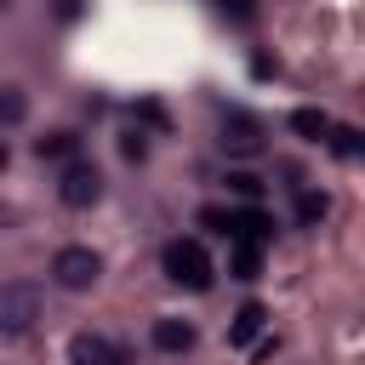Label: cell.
<instances>
[{
	"mask_svg": "<svg viewBox=\"0 0 365 365\" xmlns=\"http://www.w3.org/2000/svg\"><path fill=\"white\" fill-rule=\"evenodd\" d=\"M160 268H165V279L182 285V291H211V274H217L200 240H171V245L160 251Z\"/></svg>",
	"mask_w": 365,
	"mask_h": 365,
	"instance_id": "1",
	"label": "cell"
},
{
	"mask_svg": "<svg viewBox=\"0 0 365 365\" xmlns=\"http://www.w3.org/2000/svg\"><path fill=\"white\" fill-rule=\"evenodd\" d=\"M200 222L217 228V234H228V245H268V234H274V217L262 205H245V211H200Z\"/></svg>",
	"mask_w": 365,
	"mask_h": 365,
	"instance_id": "2",
	"label": "cell"
},
{
	"mask_svg": "<svg viewBox=\"0 0 365 365\" xmlns=\"http://www.w3.org/2000/svg\"><path fill=\"white\" fill-rule=\"evenodd\" d=\"M97 274H103V257H97L91 245H63V251L51 257V279H57L63 291H86V285H97Z\"/></svg>",
	"mask_w": 365,
	"mask_h": 365,
	"instance_id": "3",
	"label": "cell"
},
{
	"mask_svg": "<svg viewBox=\"0 0 365 365\" xmlns=\"http://www.w3.org/2000/svg\"><path fill=\"white\" fill-rule=\"evenodd\" d=\"M34 319H40V285H29V279L0 285V331L17 336V331H29Z\"/></svg>",
	"mask_w": 365,
	"mask_h": 365,
	"instance_id": "4",
	"label": "cell"
},
{
	"mask_svg": "<svg viewBox=\"0 0 365 365\" xmlns=\"http://www.w3.org/2000/svg\"><path fill=\"white\" fill-rule=\"evenodd\" d=\"M217 143H222V154H234V160H257V154H262V120L245 114V108H228Z\"/></svg>",
	"mask_w": 365,
	"mask_h": 365,
	"instance_id": "5",
	"label": "cell"
},
{
	"mask_svg": "<svg viewBox=\"0 0 365 365\" xmlns=\"http://www.w3.org/2000/svg\"><path fill=\"white\" fill-rule=\"evenodd\" d=\"M57 200H63L68 211L97 205V200H103V177H97V165H91V160H68V165H63V182H57Z\"/></svg>",
	"mask_w": 365,
	"mask_h": 365,
	"instance_id": "6",
	"label": "cell"
},
{
	"mask_svg": "<svg viewBox=\"0 0 365 365\" xmlns=\"http://www.w3.org/2000/svg\"><path fill=\"white\" fill-rule=\"evenodd\" d=\"M68 365H120V348L97 331H74L68 336Z\"/></svg>",
	"mask_w": 365,
	"mask_h": 365,
	"instance_id": "7",
	"label": "cell"
},
{
	"mask_svg": "<svg viewBox=\"0 0 365 365\" xmlns=\"http://www.w3.org/2000/svg\"><path fill=\"white\" fill-rule=\"evenodd\" d=\"M148 336H154L160 354H188V348H194V325H188V319H154Z\"/></svg>",
	"mask_w": 365,
	"mask_h": 365,
	"instance_id": "8",
	"label": "cell"
},
{
	"mask_svg": "<svg viewBox=\"0 0 365 365\" xmlns=\"http://www.w3.org/2000/svg\"><path fill=\"white\" fill-rule=\"evenodd\" d=\"M262 325H268L262 302H245V308L234 314V325H228V342H234V348H245V342H257V336H262Z\"/></svg>",
	"mask_w": 365,
	"mask_h": 365,
	"instance_id": "9",
	"label": "cell"
},
{
	"mask_svg": "<svg viewBox=\"0 0 365 365\" xmlns=\"http://www.w3.org/2000/svg\"><path fill=\"white\" fill-rule=\"evenodd\" d=\"M228 274L234 279H257L262 274V245H228Z\"/></svg>",
	"mask_w": 365,
	"mask_h": 365,
	"instance_id": "10",
	"label": "cell"
},
{
	"mask_svg": "<svg viewBox=\"0 0 365 365\" xmlns=\"http://www.w3.org/2000/svg\"><path fill=\"white\" fill-rule=\"evenodd\" d=\"M291 131L308 137V143H319V137L331 131V114H325V108H297V114H291Z\"/></svg>",
	"mask_w": 365,
	"mask_h": 365,
	"instance_id": "11",
	"label": "cell"
},
{
	"mask_svg": "<svg viewBox=\"0 0 365 365\" xmlns=\"http://www.w3.org/2000/svg\"><path fill=\"white\" fill-rule=\"evenodd\" d=\"M29 120V91L23 86H0V125H23Z\"/></svg>",
	"mask_w": 365,
	"mask_h": 365,
	"instance_id": "12",
	"label": "cell"
},
{
	"mask_svg": "<svg viewBox=\"0 0 365 365\" xmlns=\"http://www.w3.org/2000/svg\"><path fill=\"white\" fill-rule=\"evenodd\" d=\"M74 148H80V137H74V131H51V137H40V143H34V154H40V160H68Z\"/></svg>",
	"mask_w": 365,
	"mask_h": 365,
	"instance_id": "13",
	"label": "cell"
},
{
	"mask_svg": "<svg viewBox=\"0 0 365 365\" xmlns=\"http://www.w3.org/2000/svg\"><path fill=\"white\" fill-rule=\"evenodd\" d=\"M325 143H331V154H342V160H354V154H359V131H354V125H331V131H325Z\"/></svg>",
	"mask_w": 365,
	"mask_h": 365,
	"instance_id": "14",
	"label": "cell"
},
{
	"mask_svg": "<svg viewBox=\"0 0 365 365\" xmlns=\"http://www.w3.org/2000/svg\"><path fill=\"white\" fill-rule=\"evenodd\" d=\"M325 205H331L325 194H314V188H302V194H297V222H319V217H325Z\"/></svg>",
	"mask_w": 365,
	"mask_h": 365,
	"instance_id": "15",
	"label": "cell"
},
{
	"mask_svg": "<svg viewBox=\"0 0 365 365\" xmlns=\"http://www.w3.org/2000/svg\"><path fill=\"white\" fill-rule=\"evenodd\" d=\"M228 188H234L240 200H251V205H257V194H262V177H251V171H234V177H228Z\"/></svg>",
	"mask_w": 365,
	"mask_h": 365,
	"instance_id": "16",
	"label": "cell"
},
{
	"mask_svg": "<svg viewBox=\"0 0 365 365\" xmlns=\"http://www.w3.org/2000/svg\"><path fill=\"white\" fill-rule=\"evenodd\" d=\"M120 154H125V160H143V154H148V143H143V131H125V143H120Z\"/></svg>",
	"mask_w": 365,
	"mask_h": 365,
	"instance_id": "17",
	"label": "cell"
},
{
	"mask_svg": "<svg viewBox=\"0 0 365 365\" xmlns=\"http://www.w3.org/2000/svg\"><path fill=\"white\" fill-rule=\"evenodd\" d=\"M222 11H234L240 23H251V11H257V6H251V0H222Z\"/></svg>",
	"mask_w": 365,
	"mask_h": 365,
	"instance_id": "18",
	"label": "cell"
},
{
	"mask_svg": "<svg viewBox=\"0 0 365 365\" xmlns=\"http://www.w3.org/2000/svg\"><path fill=\"white\" fill-rule=\"evenodd\" d=\"M80 11V0H57V17H74Z\"/></svg>",
	"mask_w": 365,
	"mask_h": 365,
	"instance_id": "19",
	"label": "cell"
},
{
	"mask_svg": "<svg viewBox=\"0 0 365 365\" xmlns=\"http://www.w3.org/2000/svg\"><path fill=\"white\" fill-rule=\"evenodd\" d=\"M0 171H6V143H0Z\"/></svg>",
	"mask_w": 365,
	"mask_h": 365,
	"instance_id": "20",
	"label": "cell"
}]
</instances>
